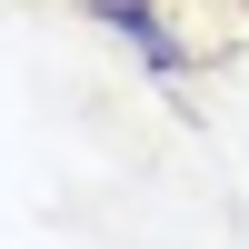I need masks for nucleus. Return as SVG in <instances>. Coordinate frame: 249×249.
<instances>
[{
	"instance_id": "1",
	"label": "nucleus",
	"mask_w": 249,
	"mask_h": 249,
	"mask_svg": "<svg viewBox=\"0 0 249 249\" xmlns=\"http://www.w3.org/2000/svg\"><path fill=\"white\" fill-rule=\"evenodd\" d=\"M90 20H110L120 40H140V50H150L160 70H179V50L160 40V0H90Z\"/></svg>"
}]
</instances>
